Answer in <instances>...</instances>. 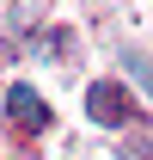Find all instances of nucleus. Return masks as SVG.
I'll use <instances>...</instances> for the list:
<instances>
[{"label": "nucleus", "instance_id": "nucleus-1", "mask_svg": "<svg viewBox=\"0 0 153 160\" xmlns=\"http://www.w3.org/2000/svg\"><path fill=\"white\" fill-rule=\"evenodd\" d=\"M86 117L104 123V129H123V123H129V92H123L116 80H92V86H86Z\"/></svg>", "mask_w": 153, "mask_h": 160}, {"label": "nucleus", "instance_id": "nucleus-2", "mask_svg": "<svg viewBox=\"0 0 153 160\" xmlns=\"http://www.w3.org/2000/svg\"><path fill=\"white\" fill-rule=\"evenodd\" d=\"M6 117L19 123V129L37 136V129H49V105L37 99V86H31V80H12V86H6Z\"/></svg>", "mask_w": 153, "mask_h": 160}]
</instances>
